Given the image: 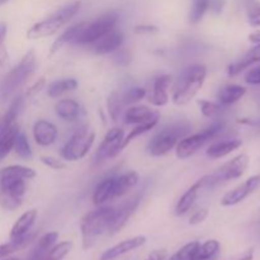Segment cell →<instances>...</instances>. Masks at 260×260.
I'll return each mask as SVG.
<instances>
[{
  "label": "cell",
  "mask_w": 260,
  "mask_h": 260,
  "mask_svg": "<svg viewBox=\"0 0 260 260\" xmlns=\"http://www.w3.org/2000/svg\"><path fill=\"white\" fill-rule=\"evenodd\" d=\"M117 23L118 14L116 12L106 13L91 22H84V27L76 38L75 45H93L109 30L116 28Z\"/></svg>",
  "instance_id": "9"
},
{
  "label": "cell",
  "mask_w": 260,
  "mask_h": 260,
  "mask_svg": "<svg viewBox=\"0 0 260 260\" xmlns=\"http://www.w3.org/2000/svg\"><path fill=\"white\" fill-rule=\"evenodd\" d=\"M249 167V156L246 154H240L233 157L228 162L222 165L220 169L213 174L207 175V188L215 187L222 182L239 179L243 177Z\"/></svg>",
  "instance_id": "10"
},
{
  "label": "cell",
  "mask_w": 260,
  "mask_h": 260,
  "mask_svg": "<svg viewBox=\"0 0 260 260\" xmlns=\"http://www.w3.org/2000/svg\"><path fill=\"white\" fill-rule=\"evenodd\" d=\"M13 150H14L15 154H17L18 156L22 157V159L30 160L33 157V152H32V149H30L29 141H28V139H27V136H25L24 132H22V131H19L17 134Z\"/></svg>",
  "instance_id": "36"
},
{
  "label": "cell",
  "mask_w": 260,
  "mask_h": 260,
  "mask_svg": "<svg viewBox=\"0 0 260 260\" xmlns=\"http://www.w3.org/2000/svg\"><path fill=\"white\" fill-rule=\"evenodd\" d=\"M135 33H137V35H156V33H159V28L151 24L136 25Z\"/></svg>",
  "instance_id": "46"
},
{
  "label": "cell",
  "mask_w": 260,
  "mask_h": 260,
  "mask_svg": "<svg viewBox=\"0 0 260 260\" xmlns=\"http://www.w3.org/2000/svg\"><path fill=\"white\" fill-rule=\"evenodd\" d=\"M113 216L114 207L98 206L96 210L90 211L81 218V243L85 250L93 248L102 235L108 234Z\"/></svg>",
  "instance_id": "2"
},
{
  "label": "cell",
  "mask_w": 260,
  "mask_h": 260,
  "mask_svg": "<svg viewBox=\"0 0 260 260\" xmlns=\"http://www.w3.org/2000/svg\"><path fill=\"white\" fill-rule=\"evenodd\" d=\"M19 131V126H18V123H15L13 124L2 137H0V161L4 160L5 157L9 155V152L13 150L15 137H17V134Z\"/></svg>",
  "instance_id": "34"
},
{
  "label": "cell",
  "mask_w": 260,
  "mask_h": 260,
  "mask_svg": "<svg viewBox=\"0 0 260 260\" xmlns=\"http://www.w3.org/2000/svg\"><path fill=\"white\" fill-rule=\"evenodd\" d=\"M80 8V0H74V2L68 3L58 10H56L55 13L48 15L46 19L33 24L27 30V38L28 40H40V38L51 37V36L56 35L63 25L68 24L78 14Z\"/></svg>",
  "instance_id": "4"
},
{
  "label": "cell",
  "mask_w": 260,
  "mask_h": 260,
  "mask_svg": "<svg viewBox=\"0 0 260 260\" xmlns=\"http://www.w3.org/2000/svg\"><path fill=\"white\" fill-rule=\"evenodd\" d=\"M36 172L23 165H9L0 170V207L14 211L22 206L27 190L25 180L35 179Z\"/></svg>",
  "instance_id": "1"
},
{
  "label": "cell",
  "mask_w": 260,
  "mask_h": 260,
  "mask_svg": "<svg viewBox=\"0 0 260 260\" xmlns=\"http://www.w3.org/2000/svg\"><path fill=\"white\" fill-rule=\"evenodd\" d=\"M168 256L167 250L164 249H159V250H154L147 255V258L145 260H165Z\"/></svg>",
  "instance_id": "47"
},
{
  "label": "cell",
  "mask_w": 260,
  "mask_h": 260,
  "mask_svg": "<svg viewBox=\"0 0 260 260\" xmlns=\"http://www.w3.org/2000/svg\"><path fill=\"white\" fill-rule=\"evenodd\" d=\"M107 107H108V113L109 117L112 118V121L117 122L122 116V111H123L124 103L121 98V93L118 91H113V93L109 95L108 103H107Z\"/></svg>",
  "instance_id": "37"
},
{
  "label": "cell",
  "mask_w": 260,
  "mask_h": 260,
  "mask_svg": "<svg viewBox=\"0 0 260 260\" xmlns=\"http://www.w3.org/2000/svg\"><path fill=\"white\" fill-rule=\"evenodd\" d=\"M24 95H18L13 99V102L10 103L9 108H8L7 113L2 117L0 119V137L13 126V124L17 123L18 117L20 116V113L23 112L24 108Z\"/></svg>",
  "instance_id": "21"
},
{
  "label": "cell",
  "mask_w": 260,
  "mask_h": 260,
  "mask_svg": "<svg viewBox=\"0 0 260 260\" xmlns=\"http://www.w3.org/2000/svg\"><path fill=\"white\" fill-rule=\"evenodd\" d=\"M203 188H207V175L202 177L201 179H198L197 182L193 183L189 188L184 192V194L179 198V201L177 202V206L174 208L175 216L180 217V216H184L192 210V207L194 206L196 201H197L198 194H200L201 190Z\"/></svg>",
  "instance_id": "14"
},
{
  "label": "cell",
  "mask_w": 260,
  "mask_h": 260,
  "mask_svg": "<svg viewBox=\"0 0 260 260\" xmlns=\"http://www.w3.org/2000/svg\"><path fill=\"white\" fill-rule=\"evenodd\" d=\"M253 258H254V248H249L248 250L244 251L243 254H240V255L231 260H253Z\"/></svg>",
  "instance_id": "49"
},
{
  "label": "cell",
  "mask_w": 260,
  "mask_h": 260,
  "mask_svg": "<svg viewBox=\"0 0 260 260\" xmlns=\"http://www.w3.org/2000/svg\"><path fill=\"white\" fill-rule=\"evenodd\" d=\"M79 83L74 78H65L60 80H55L48 85L47 94L51 98H58L68 91H73L78 88Z\"/></svg>",
  "instance_id": "31"
},
{
  "label": "cell",
  "mask_w": 260,
  "mask_h": 260,
  "mask_svg": "<svg viewBox=\"0 0 260 260\" xmlns=\"http://www.w3.org/2000/svg\"><path fill=\"white\" fill-rule=\"evenodd\" d=\"M7 32H8L7 23L0 22V48L3 47V43H4L5 37H7Z\"/></svg>",
  "instance_id": "50"
},
{
  "label": "cell",
  "mask_w": 260,
  "mask_h": 260,
  "mask_svg": "<svg viewBox=\"0 0 260 260\" xmlns=\"http://www.w3.org/2000/svg\"><path fill=\"white\" fill-rule=\"evenodd\" d=\"M260 62V45H255L243 58H240L236 62L231 63L228 68L229 76H236L244 71L245 69L250 68L254 63Z\"/></svg>",
  "instance_id": "26"
},
{
  "label": "cell",
  "mask_w": 260,
  "mask_h": 260,
  "mask_svg": "<svg viewBox=\"0 0 260 260\" xmlns=\"http://www.w3.org/2000/svg\"><path fill=\"white\" fill-rule=\"evenodd\" d=\"M210 10V0H192L189 12V22L197 24L203 19L206 13Z\"/></svg>",
  "instance_id": "38"
},
{
  "label": "cell",
  "mask_w": 260,
  "mask_h": 260,
  "mask_svg": "<svg viewBox=\"0 0 260 260\" xmlns=\"http://www.w3.org/2000/svg\"><path fill=\"white\" fill-rule=\"evenodd\" d=\"M124 41V35L118 28H113L107 35L93 43V52L95 55H108L118 51Z\"/></svg>",
  "instance_id": "15"
},
{
  "label": "cell",
  "mask_w": 260,
  "mask_h": 260,
  "mask_svg": "<svg viewBox=\"0 0 260 260\" xmlns=\"http://www.w3.org/2000/svg\"><path fill=\"white\" fill-rule=\"evenodd\" d=\"M123 137L124 131L121 127H114V128L109 129L95 152V157H94L95 164H101L106 160L117 156L122 151Z\"/></svg>",
  "instance_id": "11"
},
{
  "label": "cell",
  "mask_w": 260,
  "mask_h": 260,
  "mask_svg": "<svg viewBox=\"0 0 260 260\" xmlns=\"http://www.w3.org/2000/svg\"><path fill=\"white\" fill-rule=\"evenodd\" d=\"M245 83L249 85H259L260 86V63L251 68L245 74Z\"/></svg>",
  "instance_id": "43"
},
{
  "label": "cell",
  "mask_w": 260,
  "mask_h": 260,
  "mask_svg": "<svg viewBox=\"0 0 260 260\" xmlns=\"http://www.w3.org/2000/svg\"><path fill=\"white\" fill-rule=\"evenodd\" d=\"M192 128V124L187 121L174 122L172 124L162 127L147 145V152L152 156H162L175 149L178 142L183 137L188 136Z\"/></svg>",
  "instance_id": "5"
},
{
  "label": "cell",
  "mask_w": 260,
  "mask_h": 260,
  "mask_svg": "<svg viewBox=\"0 0 260 260\" xmlns=\"http://www.w3.org/2000/svg\"><path fill=\"white\" fill-rule=\"evenodd\" d=\"M157 122H159V118H155V119H152V121L146 122V123L136 124V127H135L134 129H131L127 136L123 137V141H122V150H123L124 147L128 146V145L131 144L135 139H137V137L142 136V135H145V134H147V132L151 131V129L156 126Z\"/></svg>",
  "instance_id": "35"
},
{
  "label": "cell",
  "mask_w": 260,
  "mask_h": 260,
  "mask_svg": "<svg viewBox=\"0 0 260 260\" xmlns=\"http://www.w3.org/2000/svg\"><path fill=\"white\" fill-rule=\"evenodd\" d=\"M260 187V175H253L248 178L244 183L238 185L234 189L229 190L222 198H221V206L223 207H231L243 202L244 200L253 194Z\"/></svg>",
  "instance_id": "12"
},
{
  "label": "cell",
  "mask_w": 260,
  "mask_h": 260,
  "mask_svg": "<svg viewBox=\"0 0 260 260\" xmlns=\"http://www.w3.org/2000/svg\"><path fill=\"white\" fill-rule=\"evenodd\" d=\"M155 118H160V113L157 111L149 108L147 106H132L124 112V123L126 124H141L152 121Z\"/></svg>",
  "instance_id": "19"
},
{
  "label": "cell",
  "mask_w": 260,
  "mask_h": 260,
  "mask_svg": "<svg viewBox=\"0 0 260 260\" xmlns=\"http://www.w3.org/2000/svg\"><path fill=\"white\" fill-rule=\"evenodd\" d=\"M146 94V89L140 88V86H132V88L121 93V98L123 101L124 106H128V104H135L141 101V99H144Z\"/></svg>",
  "instance_id": "39"
},
{
  "label": "cell",
  "mask_w": 260,
  "mask_h": 260,
  "mask_svg": "<svg viewBox=\"0 0 260 260\" xmlns=\"http://www.w3.org/2000/svg\"><path fill=\"white\" fill-rule=\"evenodd\" d=\"M173 78L172 75H160L155 79L152 91L150 94H146L147 101L150 104L155 107H164L169 102V88L172 85Z\"/></svg>",
  "instance_id": "16"
},
{
  "label": "cell",
  "mask_w": 260,
  "mask_h": 260,
  "mask_svg": "<svg viewBox=\"0 0 260 260\" xmlns=\"http://www.w3.org/2000/svg\"><path fill=\"white\" fill-rule=\"evenodd\" d=\"M55 112L61 119L69 122H74L80 117L81 106L74 99H60L55 104Z\"/></svg>",
  "instance_id": "23"
},
{
  "label": "cell",
  "mask_w": 260,
  "mask_h": 260,
  "mask_svg": "<svg viewBox=\"0 0 260 260\" xmlns=\"http://www.w3.org/2000/svg\"><path fill=\"white\" fill-rule=\"evenodd\" d=\"M4 260H19V259H17V258H8V259H4Z\"/></svg>",
  "instance_id": "54"
},
{
  "label": "cell",
  "mask_w": 260,
  "mask_h": 260,
  "mask_svg": "<svg viewBox=\"0 0 260 260\" xmlns=\"http://www.w3.org/2000/svg\"><path fill=\"white\" fill-rule=\"evenodd\" d=\"M111 200H114V175L102 180L93 193V203L95 206H103Z\"/></svg>",
  "instance_id": "27"
},
{
  "label": "cell",
  "mask_w": 260,
  "mask_h": 260,
  "mask_svg": "<svg viewBox=\"0 0 260 260\" xmlns=\"http://www.w3.org/2000/svg\"><path fill=\"white\" fill-rule=\"evenodd\" d=\"M36 68L35 51H28L22 60L4 76L0 83V99L10 98L33 74Z\"/></svg>",
  "instance_id": "6"
},
{
  "label": "cell",
  "mask_w": 260,
  "mask_h": 260,
  "mask_svg": "<svg viewBox=\"0 0 260 260\" xmlns=\"http://www.w3.org/2000/svg\"><path fill=\"white\" fill-rule=\"evenodd\" d=\"M58 131L55 124L46 119H38L33 124V137L40 146H50L57 140Z\"/></svg>",
  "instance_id": "17"
},
{
  "label": "cell",
  "mask_w": 260,
  "mask_h": 260,
  "mask_svg": "<svg viewBox=\"0 0 260 260\" xmlns=\"http://www.w3.org/2000/svg\"><path fill=\"white\" fill-rule=\"evenodd\" d=\"M207 76L205 65H192L184 69L173 86L172 101L177 106H185L202 89Z\"/></svg>",
  "instance_id": "3"
},
{
  "label": "cell",
  "mask_w": 260,
  "mask_h": 260,
  "mask_svg": "<svg viewBox=\"0 0 260 260\" xmlns=\"http://www.w3.org/2000/svg\"><path fill=\"white\" fill-rule=\"evenodd\" d=\"M198 244H200V241H192V243L185 244L169 260H192Z\"/></svg>",
  "instance_id": "40"
},
{
  "label": "cell",
  "mask_w": 260,
  "mask_h": 260,
  "mask_svg": "<svg viewBox=\"0 0 260 260\" xmlns=\"http://www.w3.org/2000/svg\"><path fill=\"white\" fill-rule=\"evenodd\" d=\"M221 251V244L217 240H207L198 244L192 260H215Z\"/></svg>",
  "instance_id": "29"
},
{
  "label": "cell",
  "mask_w": 260,
  "mask_h": 260,
  "mask_svg": "<svg viewBox=\"0 0 260 260\" xmlns=\"http://www.w3.org/2000/svg\"><path fill=\"white\" fill-rule=\"evenodd\" d=\"M208 217V208L201 207L198 210H196L194 212L190 215L189 217V223L193 226L201 225L202 222H205L206 218Z\"/></svg>",
  "instance_id": "42"
},
{
  "label": "cell",
  "mask_w": 260,
  "mask_h": 260,
  "mask_svg": "<svg viewBox=\"0 0 260 260\" xmlns=\"http://www.w3.org/2000/svg\"><path fill=\"white\" fill-rule=\"evenodd\" d=\"M249 41L251 43H255V45H260V30H256V32L249 35Z\"/></svg>",
  "instance_id": "51"
},
{
  "label": "cell",
  "mask_w": 260,
  "mask_h": 260,
  "mask_svg": "<svg viewBox=\"0 0 260 260\" xmlns=\"http://www.w3.org/2000/svg\"><path fill=\"white\" fill-rule=\"evenodd\" d=\"M38 212L37 210H29L23 213L19 218L14 222L12 230H10V240H18L24 236H27L30 233L32 228L35 226L37 221Z\"/></svg>",
  "instance_id": "20"
},
{
  "label": "cell",
  "mask_w": 260,
  "mask_h": 260,
  "mask_svg": "<svg viewBox=\"0 0 260 260\" xmlns=\"http://www.w3.org/2000/svg\"><path fill=\"white\" fill-rule=\"evenodd\" d=\"M198 106H200L201 112L205 117L207 118L213 119H222L223 114L226 112V107L222 106L220 103H215V102H210V101H205V99H201L198 101Z\"/></svg>",
  "instance_id": "33"
},
{
  "label": "cell",
  "mask_w": 260,
  "mask_h": 260,
  "mask_svg": "<svg viewBox=\"0 0 260 260\" xmlns=\"http://www.w3.org/2000/svg\"><path fill=\"white\" fill-rule=\"evenodd\" d=\"M83 27H84V22L78 23V24H74V25H71L70 28H68V29H66L65 32L60 36V37L56 38L55 42L52 43V46H51L50 55H53V53L57 52V51L60 50L63 45H68V43H75L76 38H78L79 33L81 32Z\"/></svg>",
  "instance_id": "30"
},
{
  "label": "cell",
  "mask_w": 260,
  "mask_h": 260,
  "mask_svg": "<svg viewBox=\"0 0 260 260\" xmlns=\"http://www.w3.org/2000/svg\"><path fill=\"white\" fill-rule=\"evenodd\" d=\"M7 2H9V0H0V5L5 4V3H7Z\"/></svg>",
  "instance_id": "53"
},
{
  "label": "cell",
  "mask_w": 260,
  "mask_h": 260,
  "mask_svg": "<svg viewBox=\"0 0 260 260\" xmlns=\"http://www.w3.org/2000/svg\"><path fill=\"white\" fill-rule=\"evenodd\" d=\"M140 201H141V197L140 196H135V197H131L129 200L122 202L117 208H114V216L113 220H112L108 234L113 235V234H117L126 226V223L128 222L131 216L134 215L135 211L139 207Z\"/></svg>",
  "instance_id": "13"
},
{
  "label": "cell",
  "mask_w": 260,
  "mask_h": 260,
  "mask_svg": "<svg viewBox=\"0 0 260 260\" xmlns=\"http://www.w3.org/2000/svg\"><path fill=\"white\" fill-rule=\"evenodd\" d=\"M41 161H42L46 167H48L50 169L53 170H62L66 168V162L63 161V160L57 159V157L53 156H45V155H43V156H41Z\"/></svg>",
  "instance_id": "41"
},
{
  "label": "cell",
  "mask_w": 260,
  "mask_h": 260,
  "mask_svg": "<svg viewBox=\"0 0 260 260\" xmlns=\"http://www.w3.org/2000/svg\"><path fill=\"white\" fill-rule=\"evenodd\" d=\"M35 233H29L27 236H24V238L18 239V240H10L9 243L2 244V245H0V259L7 258V256L14 254L15 251L25 248V246L35 239Z\"/></svg>",
  "instance_id": "32"
},
{
  "label": "cell",
  "mask_w": 260,
  "mask_h": 260,
  "mask_svg": "<svg viewBox=\"0 0 260 260\" xmlns=\"http://www.w3.org/2000/svg\"><path fill=\"white\" fill-rule=\"evenodd\" d=\"M256 101H258V103L260 104V90L256 93Z\"/></svg>",
  "instance_id": "52"
},
{
  "label": "cell",
  "mask_w": 260,
  "mask_h": 260,
  "mask_svg": "<svg viewBox=\"0 0 260 260\" xmlns=\"http://www.w3.org/2000/svg\"><path fill=\"white\" fill-rule=\"evenodd\" d=\"M140 177L136 172H127L121 175H114V198L123 197L139 183Z\"/></svg>",
  "instance_id": "25"
},
{
  "label": "cell",
  "mask_w": 260,
  "mask_h": 260,
  "mask_svg": "<svg viewBox=\"0 0 260 260\" xmlns=\"http://www.w3.org/2000/svg\"><path fill=\"white\" fill-rule=\"evenodd\" d=\"M225 127L226 123L223 119H216L212 124L206 127L202 132L183 137L175 146V155H177L178 159L182 160L193 156L201 147H203L206 144L220 136Z\"/></svg>",
  "instance_id": "7"
},
{
  "label": "cell",
  "mask_w": 260,
  "mask_h": 260,
  "mask_svg": "<svg viewBox=\"0 0 260 260\" xmlns=\"http://www.w3.org/2000/svg\"><path fill=\"white\" fill-rule=\"evenodd\" d=\"M225 7V0H210V10L215 14H220Z\"/></svg>",
  "instance_id": "48"
},
{
  "label": "cell",
  "mask_w": 260,
  "mask_h": 260,
  "mask_svg": "<svg viewBox=\"0 0 260 260\" xmlns=\"http://www.w3.org/2000/svg\"><path fill=\"white\" fill-rule=\"evenodd\" d=\"M248 19L250 25L253 27H260V5H254L249 9Z\"/></svg>",
  "instance_id": "44"
},
{
  "label": "cell",
  "mask_w": 260,
  "mask_h": 260,
  "mask_svg": "<svg viewBox=\"0 0 260 260\" xmlns=\"http://www.w3.org/2000/svg\"><path fill=\"white\" fill-rule=\"evenodd\" d=\"M58 239V233L56 231H51V233L45 234L42 238L38 240V243L36 244V246L33 248V250L30 251L29 256L27 260H41L46 254L48 253L51 248L56 244Z\"/></svg>",
  "instance_id": "28"
},
{
  "label": "cell",
  "mask_w": 260,
  "mask_h": 260,
  "mask_svg": "<svg viewBox=\"0 0 260 260\" xmlns=\"http://www.w3.org/2000/svg\"><path fill=\"white\" fill-rule=\"evenodd\" d=\"M145 243H146V238L142 235L127 239V240L121 241V243L116 244V245L112 246V248L107 249V250L101 255V260L117 259L119 258V256L124 255V254L129 253V251L135 250V249H139L140 246L144 245Z\"/></svg>",
  "instance_id": "18"
},
{
  "label": "cell",
  "mask_w": 260,
  "mask_h": 260,
  "mask_svg": "<svg viewBox=\"0 0 260 260\" xmlns=\"http://www.w3.org/2000/svg\"><path fill=\"white\" fill-rule=\"evenodd\" d=\"M245 94L246 89L244 86L236 85V84H229V85H225L218 89L216 98H217L218 103L228 107L240 101Z\"/></svg>",
  "instance_id": "24"
},
{
  "label": "cell",
  "mask_w": 260,
  "mask_h": 260,
  "mask_svg": "<svg viewBox=\"0 0 260 260\" xmlns=\"http://www.w3.org/2000/svg\"><path fill=\"white\" fill-rule=\"evenodd\" d=\"M95 141V132L89 126H83L76 129L70 139L61 149L60 155L68 161H79L84 159L93 147Z\"/></svg>",
  "instance_id": "8"
},
{
  "label": "cell",
  "mask_w": 260,
  "mask_h": 260,
  "mask_svg": "<svg viewBox=\"0 0 260 260\" xmlns=\"http://www.w3.org/2000/svg\"><path fill=\"white\" fill-rule=\"evenodd\" d=\"M241 146H243V141L240 139L222 140V141L212 142L208 146L206 154L211 159H221V157H225L228 155H230L235 150L240 149Z\"/></svg>",
  "instance_id": "22"
},
{
  "label": "cell",
  "mask_w": 260,
  "mask_h": 260,
  "mask_svg": "<svg viewBox=\"0 0 260 260\" xmlns=\"http://www.w3.org/2000/svg\"><path fill=\"white\" fill-rule=\"evenodd\" d=\"M45 84H46V79L42 76V78L38 79L37 81H35V84H33L30 88H28L27 93H25V96H27V98H32V96H35L36 94L40 93L41 89L45 86Z\"/></svg>",
  "instance_id": "45"
},
{
  "label": "cell",
  "mask_w": 260,
  "mask_h": 260,
  "mask_svg": "<svg viewBox=\"0 0 260 260\" xmlns=\"http://www.w3.org/2000/svg\"><path fill=\"white\" fill-rule=\"evenodd\" d=\"M256 124H259V126H260V121H259V122H258V123H256Z\"/></svg>",
  "instance_id": "55"
}]
</instances>
